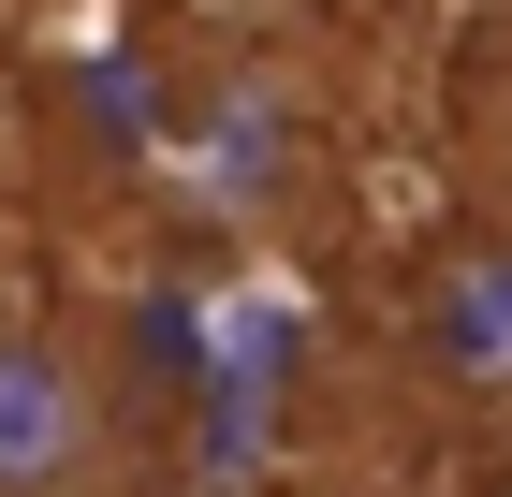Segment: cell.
I'll list each match as a JSON object with an SVG mask.
<instances>
[{"instance_id": "cell-1", "label": "cell", "mask_w": 512, "mask_h": 497, "mask_svg": "<svg viewBox=\"0 0 512 497\" xmlns=\"http://www.w3.org/2000/svg\"><path fill=\"white\" fill-rule=\"evenodd\" d=\"M103 483V381L88 351L0 322V497H88Z\"/></svg>"}, {"instance_id": "cell-2", "label": "cell", "mask_w": 512, "mask_h": 497, "mask_svg": "<svg viewBox=\"0 0 512 497\" xmlns=\"http://www.w3.org/2000/svg\"><path fill=\"white\" fill-rule=\"evenodd\" d=\"M454 497H512V454H498V468H469V483H454Z\"/></svg>"}]
</instances>
